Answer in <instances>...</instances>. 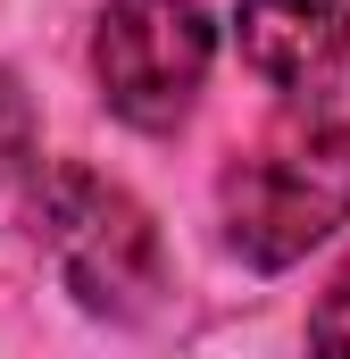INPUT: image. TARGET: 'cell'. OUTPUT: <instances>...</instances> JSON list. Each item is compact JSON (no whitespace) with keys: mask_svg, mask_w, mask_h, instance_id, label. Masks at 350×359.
<instances>
[{"mask_svg":"<svg viewBox=\"0 0 350 359\" xmlns=\"http://www.w3.org/2000/svg\"><path fill=\"white\" fill-rule=\"evenodd\" d=\"M209 59H217V25L200 0H108L100 8L92 76H100V100L142 134H167L200 100Z\"/></svg>","mask_w":350,"mask_h":359,"instance_id":"3957f363","label":"cell"},{"mask_svg":"<svg viewBox=\"0 0 350 359\" xmlns=\"http://www.w3.org/2000/svg\"><path fill=\"white\" fill-rule=\"evenodd\" d=\"M242 67L267 76L292 109H326L350 84V17L342 0H242L234 8Z\"/></svg>","mask_w":350,"mask_h":359,"instance_id":"277c9868","label":"cell"},{"mask_svg":"<svg viewBox=\"0 0 350 359\" xmlns=\"http://www.w3.org/2000/svg\"><path fill=\"white\" fill-rule=\"evenodd\" d=\"M34 243L50 251L59 284L92 318L125 326V318H150L167 292V251H159L150 209L92 168H50L34 184Z\"/></svg>","mask_w":350,"mask_h":359,"instance_id":"7a4b0ae2","label":"cell"},{"mask_svg":"<svg viewBox=\"0 0 350 359\" xmlns=\"http://www.w3.org/2000/svg\"><path fill=\"white\" fill-rule=\"evenodd\" d=\"M225 243L251 268L309 259L334 226H350V126L342 117H300L267 134L251 159H234L217 184Z\"/></svg>","mask_w":350,"mask_h":359,"instance_id":"6da1fadb","label":"cell"},{"mask_svg":"<svg viewBox=\"0 0 350 359\" xmlns=\"http://www.w3.org/2000/svg\"><path fill=\"white\" fill-rule=\"evenodd\" d=\"M309 359H350V259L326 276V292L309 309Z\"/></svg>","mask_w":350,"mask_h":359,"instance_id":"5b68a950","label":"cell"}]
</instances>
